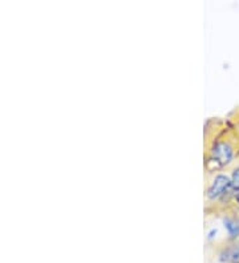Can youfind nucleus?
<instances>
[{
	"label": "nucleus",
	"mask_w": 239,
	"mask_h": 263,
	"mask_svg": "<svg viewBox=\"0 0 239 263\" xmlns=\"http://www.w3.org/2000/svg\"><path fill=\"white\" fill-rule=\"evenodd\" d=\"M233 158V149L225 142H218L211 151V161L218 164V166L229 164Z\"/></svg>",
	"instance_id": "1"
},
{
	"label": "nucleus",
	"mask_w": 239,
	"mask_h": 263,
	"mask_svg": "<svg viewBox=\"0 0 239 263\" xmlns=\"http://www.w3.org/2000/svg\"><path fill=\"white\" fill-rule=\"evenodd\" d=\"M231 187V180L226 176H218L215 180H214L213 185L210 186L209 192H207V196L209 198L215 199L222 197L227 190Z\"/></svg>",
	"instance_id": "2"
},
{
	"label": "nucleus",
	"mask_w": 239,
	"mask_h": 263,
	"mask_svg": "<svg viewBox=\"0 0 239 263\" xmlns=\"http://www.w3.org/2000/svg\"><path fill=\"white\" fill-rule=\"evenodd\" d=\"M220 260L223 262H234L238 263L239 262V243L234 245V246L229 247L226 250L223 251L220 254Z\"/></svg>",
	"instance_id": "3"
},
{
	"label": "nucleus",
	"mask_w": 239,
	"mask_h": 263,
	"mask_svg": "<svg viewBox=\"0 0 239 263\" xmlns=\"http://www.w3.org/2000/svg\"><path fill=\"white\" fill-rule=\"evenodd\" d=\"M225 228H226L227 233H229V235L231 238H236L239 237V223H236L235 221H233V219H225Z\"/></svg>",
	"instance_id": "4"
},
{
	"label": "nucleus",
	"mask_w": 239,
	"mask_h": 263,
	"mask_svg": "<svg viewBox=\"0 0 239 263\" xmlns=\"http://www.w3.org/2000/svg\"><path fill=\"white\" fill-rule=\"evenodd\" d=\"M231 187L236 192H239V167H236L233 173V178H231Z\"/></svg>",
	"instance_id": "5"
},
{
	"label": "nucleus",
	"mask_w": 239,
	"mask_h": 263,
	"mask_svg": "<svg viewBox=\"0 0 239 263\" xmlns=\"http://www.w3.org/2000/svg\"><path fill=\"white\" fill-rule=\"evenodd\" d=\"M235 198H236V201H238V202H239V192H238V193H236V196H235Z\"/></svg>",
	"instance_id": "6"
}]
</instances>
